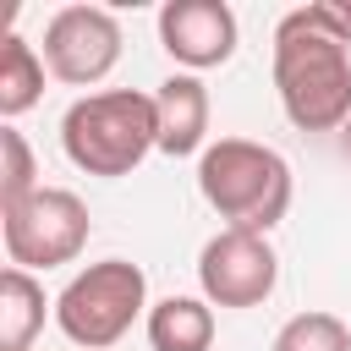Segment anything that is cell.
<instances>
[{"label": "cell", "mask_w": 351, "mask_h": 351, "mask_svg": "<svg viewBox=\"0 0 351 351\" xmlns=\"http://www.w3.org/2000/svg\"><path fill=\"white\" fill-rule=\"evenodd\" d=\"M274 93L296 132H346L351 121V49L324 33L307 5L274 27Z\"/></svg>", "instance_id": "obj_1"}, {"label": "cell", "mask_w": 351, "mask_h": 351, "mask_svg": "<svg viewBox=\"0 0 351 351\" xmlns=\"http://www.w3.org/2000/svg\"><path fill=\"white\" fill-rule=\"evenodd\" d=\"M197 192L225 219V230H258L269 236L291 214V165L252 137H219L197 159Z\"/></svg>", "instance_id": "obj_2"}, {"label": "cell", "mask_w": 351, "mask_h": 351, "mask_svg": "<svg viewBox=\"0 0 351 351\" xmlns=\"http://www.w3.org/2000/svg\"><path fill=\"white\" fill-rule=\"evenodd\" d=\"M60 148L77 170L88 176H132L154 148H159V110L154 93L137 88H104V93H82L66 115H60Z\"/></svg>", "instance_id": "obj_3"}, {"label": "cell", "mask_w": 351, "mask_h": 351, "mask_svg": "<svg viewBox=\"0 0 351 351\" xmlns=\"http://www.w3.org/2000/svg\"><path fill=\"white\" fill-rule=\"evenodd\" d=\"M148 307V274L132 258H99L55 296V324L82 351H110Z\"/></svg>", "instance_id": "obj_4"}, {"label": "cell", "mask_w": 351, "mask_h": 351, "mask_svg": "<svg viewBox=\"0 0 351 351\" xmlns=\"http://www.w3.org/2000/svg\"><path fill=\"white\" fill-rule=\"evenodd\" d=\"M0 236L11 269H60L88 247V203L66 186H38L27 203L0 208Z\"/></svg>", "instance_id": "obj_5"}, {"label": "cell", "mask_w": 351, "mask_h": 351, "mask_svg": "<svg viewBox=\"0 0 351 351\" xmlns=\"http://www.w3.org/2000/svg\"><path fill=\"white\" fill-rule=\"evenodd\" d=\"M197 285L208 307H258L280 285V258L258 230H219L197 252Z\"/></svg>", "instance_id": "obj_6"}, {"label": "cell", "mask_w": 351, "mask_h": 351, "mask_svg": "<svg viewBox=\"0 0 351 351\" xmlns=\"http://www.w3.org/2000/svg\"><path fill=\"white\" fill-rule=\"evenodd\" d=\"M121 60V22L104 5H60L44 27V66L71 88H93Z\"/></svg>", "instance_id": "obj_7"}, {"label": "cell", "mask_w": 351, "mask_h": 351, "mask_svg": "<svg viewBox=\"0 0 351 351\" xmlns=\"http://www.w3.org/2000/svg\"><path fill=\"white\" fill-rule=\"evenodd\" d=\"M236 11L225 0H170L159 5V44L176 66H186L192 77L208 66H225L236 55Z\"/></svg>", "instance_id": "obj_8"}, {"label": "cell", "mask_w": 351, "mask_h": 351, "mask_svg": "<svg viewBox=\"0 0 351 351\" xmlns=\"http://www.w3.org/2000/svg\"><path fill=\"white\" fill-rule=\"evenodd\" d=\"M154 110H159V154L170 159H186L197 154L203 159V137H208V88L192 77V71H176L159 82L154 93Z\"/></svg>", "instance_id": "obj_9"}, {"label": "cell", "mask_w": 351, "mask_h": 351, "mask_svg": "<svg viewBox=\"0 0 351 351\" xmlns=\"http://www.w3.org/2000/svg\"><path fill=\"white\" fill-rule=\"evenodd\" d=\"M148 346L154 351H208L214 346V307L203 296H165L148 307Z\"/></svg>", "instance_id": "obj_10"}, {"label": "cell", "mask_w": 351, "mask_h": 351, "mask_svg": "<svg viewBox=\"0 0 351 351\" xmlns=\"http://www.w3.org/2000/svg\"><path fill=\"white\" fill-rule=\"evenodd\" d=\"M38 99H44V55L22 33H5L0 38V115L16 121Z\"/></svg>", "instance_id": "obj_11"}, {"label": "cell", "mask_w": 351, "mask_h": 351, "mask_svg": "<svg viewBox=\"0 0 351 351\" xmlns=\"http://www.w3.org/2000/svg\"><path fill=\"white\" fill-rule=\"evenodd\" d=\"M44 329V285L27 269L0 274V351H27Z\"/></svg>", "instance_id": "obj_12"}, {"label": "cell", "mask_w": 351, "mask_h": 351, "mask_svg": "<svg viewBox=\"0 0 351 351\" xmlns=\"http://www.w3.org/2000/svg\"><path fill=\"white\" fill-rule=\"evenodd\" d=\"M274 351H351V329L335 313H296L280 324Z\"/></svg>", "instance_id": "obj_13"}, {"label": "cell", "mask_w": 351, "mask_h": 351, "mask_svg": "<svg viewBox=\"0 0 351 351\" xmlns=\"http://www.w3.org/2000/svg\"><path fill=\"white\" fill-rule=\"evenodd\" d=\"M0 159H5V170H0V208H16V203H27L38 192V165H33V148H27V137L16 126H0Z\"/></svg>", "instance_id": "obj_14"}, {"label": "cell", "mask_w": 351, "mask_h": 351, "mask_svg": "<svg viewBox=\"0 0 351 351\" xmlns=\"http://www.w3.org/2000/svg\"><path fill=\"white\" fill-rule=\"evenodd\" d=\"M307 11H313V22L324 33H335L340 44H351V5H307Z\"/></svg>", "instance_id": "obj_15"}, {"label": "cell", "mask_w": 351, "mask_h": 351, "mask_svg": "<svg viewBox=\"0 0 351 351\" xmlns=\"http://www.w3.org/2000/svg\"><path fill=\"white\" fill-rule=\"evenodd\" d=\"M346 154H351V121H346Z\"/></svg>", "instance_id": "obj_16"}]
</instances>
